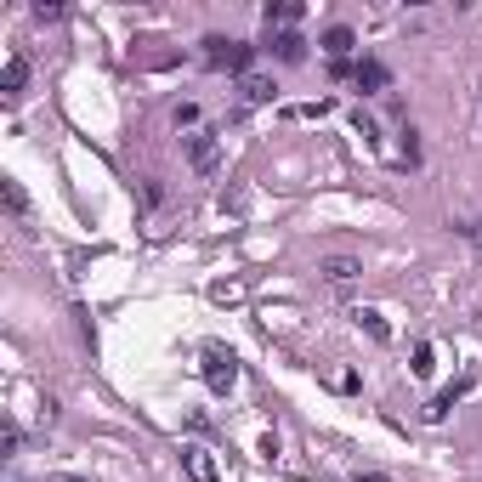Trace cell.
I'll list each match as a JSON object with an SVG mask.
<instances>
[{"label":"cell","mask_w":482,"mask_h":482,"mask_svg":"<svg viewBox=\"0 0 482 482\" xmlns=\"http://www.w3.org/2000/svg\"><path fill=\"white\" fill-rule=\"evenodd\" d=\"M204 386L211 392H233L239 386V358L227 346H204Z\"/></svg>","instance_id":"obj_1"},{"label":"cell","mask_w":482,"mask_h":482,"mask_svg":"<svg viewBox=\"0 0 482 482\" xmlns=\"http://www.w3.org/2000/svg\"><path fill=\"white\" fill-rule=\"evenodd\" d=\"M204 62H211V69H244L250 46L244 40H204Z\"/></svg>","instance_id":"obj_2"},{"label":"cell","mask_w":482,"mask_h":482,"mask_svg":"<svg viewBox=\"0 0 482 482\" xmlns=\"http://www.w3.org/2000/svg\"><path fill=\"white\" fill-rule=\"evenodd\" d=\"M182 459H187V477H194V482H216V459H211V449H182Z\"/></svg>","instance_id":"obj_3"},{"label":"cell","mask_w":482,"mask_h":482,"mask_svg":"<svg viewBox=\"0 0 482 482\" xmlns=\"http://www.w3.org/2000/svg\"><path fill=\"white\" fill-rule=\"evenodd\" d=\"M194 165H199L204 176H211L216 165H222V148H216V137H211V131H199V137H194Z\"/></svg>","instance_id":"obj_4"},{"label":"cell","mask_w":482,"mask_h":482,"mask_svg":"<svg viewBox=\"0 0 482 482\" xmlns=\"http://www.w3.org/2000/svg\"><path fill=\"white\" fill-rule=\"evenodd\" d=\"M318 272H324V279H329L335 289H341V284H352V279H358V261H352V256H335V261H324Z\"/></svg>","instance_id":"obj_5"},{"label":"cell","mask_w":482,"mask_h":482,"mask_svg":"<svg viewBox=\"0 0 482 482\" xmlns=\"http://www.w3.org/2000/svg\"><path fill=\"white\" fill-rule=\"evenodd\" d=\"M24 80H29V62H24V57H12L6 69H0V91L17 97V91H24Z\"/></svg>","instance_id":"obj_6"},{"label":"cell","mask_w":482,"mask_h":482,"mask_svg":"<svg viewBox=\"0 0 482 482\" xmlns=\"http://www.w3.org/2000/svg\"><path fill=\"white\" fill-rule=\"evenodd\" d=\"M352 318H358V329H369L374 341H392V324H386V318H381V312H374V307H358V312H352Z\"/></svg>","instance_id":"obj_7"},{"label":"cell","mask_w":482,"mask_h":482,"mask_svg":"<svg viewBox=\"0 0 482 482\" xmlns=\"http://www.w3.org/2000/svg\"><path fill=\"white\" fill-rule=\"evenodd\" d=\"M352 74H358V86H364V91H386V69H381V62H358Z\"/></svg>","instance_id":"obj_8"},{"label":"cell","mask_w":482,"mask_h":482,"mask_svg":"<svg viewBox=\"0 0 482 482\" xmlns=\"http://www.w3.org/2000/svg\"><path fill=\"white\" fill-rule=\"evenodd\" d=\"M324 52H329L335 62H346V52H352V29H329V34H324Z\"/></svg>","instance_id":"obj_9"},{"label":"cell","mask_w":482,"mask_h":482,"mask_svg":"<svg viewBox=\"0 0 482 482\" xmlns=\"http://www.w3.org/2000/svg\"><path fill=\"white\" fill-rule=\"evenodd\" d=\"M272 46H279V57H284V62H301V57H307V40H301V34H279Z\"/></svg>","instance_id":"obj_10"},{"label":"cell","mask_w":482,"mask_h":482,"mask_svg":"<svg viewBox=\"0 0 482 482\" xmlns=\"http://www.w3.org/2000/svg\"><path fill=\"white\" fill-rule=\"evenodd\" d=\"M244 102H272V86H267V80H256V74H250V80H244Z\"/></svg>","instance_id":"obj_11"},{"label":"cell","mask_w":482,"mask_h":482,"mask_svg":"<svg viewBox=\"0 0 482 482\" xmlns=\"http://www.w3.org/2000/svg\"><path fill=\"white\" fill-rule=\"evenodd\" d=\"M267 24H301V6H267Z\"/></svg>","instance_id":"obj_12"},{"label":"cell","mask_w":482,"mask_h":482,"mask_svg":"<svg viewBox=\"0 0 482 482\" xmlns=\"http://www.w3.org/2000/svg\"><path fill=\"white\" fill-rule=\"evenodd\" d=\"M0 187H6V204H12V216H24V211H29V199H24V187H17V182H0Z\"/></svg>","instance_id":"obj_13"},{"label":"cell","mask_w":482,"mask_h":482,"mask_svg":"<svg viewBox=\"0 0 482 482\" xmlns=\"http://www.w3.org/2000/svg\"><path fill=\"white\" fill-rule=\"evenodd\" d=\"M414 374H431V346H414Z\"/></svg>","instance_id":"obj_14"},{"label":"cell","mask_w":482,"mask_h":482,"mask_svg":"<svg viewBox=\"0 0 482 482\" xmlns=\"http://www.w3.org/2000/svg\"><path fill=\"white\" fill-rule=\"evenodd\" d=\"M352 482H386V477H374V471H369V477H352Z\"/></svg>","instance_id":"obj_15"},{"label":"cell","mask_w":482,"mask_h":482,"mask_svg":"<svg viewBox=\"0 0 482 482\" xmlns=\"http://www.w3.org/2000/svg\"><path fill=\"white\" fill-rule=\"evenodd\" d=\"M46 482H80V477H46Z\"/></svg>","instance_id":"obj_16"}]
</instances>
